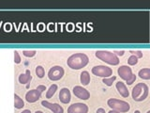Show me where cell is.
<instances>
[{"instance_id": "obj_1", "label": "cell", "mask_w": 150, "mask_h": 113, "mask_svg": "<svg viewBox=\"0 0 150 113\" xmlns=\"http://www.w3.org/2000/svg\"><path fill=\"white\" fill-rule=\"evenodd\" d=\"M89 62L88 56L83 53H76L69 56L67 60V64L72 70H80L84 68Z\"/></svg>"}, {"instance_id": "obj_2", "label": "cell", "mask_w": 150, "mask_h": 113, "mask_svg": "<svg viewBox=\"0 0 150 113\" xmlns=\"http://www.w3.org/2000/svg\"><path fill=\"white\" fill-rule=\"evenodd\" d=\"M132 99L136 102H142L148 96V86L145 83H138L135 85L131 92Z\"/></svg>"}, {"instance_id": "obj_3", "label": "cell", "mask_w": 150, "mask_h": 113, "mask_svg": "<svg viewBox=\"0 0 150 113\" xmlns=\"http://www.w3.org/2000/svg\"><path fill=\"white\" fill-rule=\"evenodd\" d=\"M96 56L100 60L104 61L105 63L110 65H118L119 64V58L116 56L114 53L107 50H98L95 53Z\"/></svg>"}, {"instance_id": "obj_4", "label": "cell", "mask_w": 150, "mask_h": 113, "mask_svg": "<svg viewBox=\"0 0 150 113\" xmlns=\"http://www.w3.org/2000/svg\"><path fill=\"white\" fill-rule=\"evenodd\" d=\"M107 104H108V106L112 108V110L118 111L120 113L128 112L130 109V105L128 102L118 100V99H115V98H110L109 100L107 101Z\"/></svg>"}, {"instance_id": "obj_5", "label": "cell", "mask_w": 150, "mask_h": 113, "mask_svg": "<svg viewBox=\"0 0 150 113\" xmlns=\"http://www.w3.org/2000/svg\"><path fill=\"white\" fill-rule=\"evenodd\" d=\"M44 91H46V88L43 85H40L39 87L35 89H31V91L27 92L25 94V100L28 103H35L40 98L41 93Z\"/></svg>"}, {"instance_id": "obj_6", "label": "cell", "mask_w": 150, "mask_h": 113, "mask_svg": "<svg viewBox=\"0 0 150 113\" xmlns=\"http://www.w3.org/2000/svg\"><path fill=\"white\" fill-rule=\"evenodd\" d=\"M92 73L93 74L97 75V77L107 78L110 77L112 74V70L110 67H107V66L104 65H97L92 68Z\"/></svg>"}, {"instance_id": "obj_7", "label": "cell", "mask_w": 150, "mask_h": 113, "mask_svg": "<svg viewBox=\"0 0 150 113\" xmlns=\"http://www.w3.org/2000/svg\"><path fill=\"white\" fill-rule=\"evenodd\" d=\"M65 71L62 66H53L48 72V77L52 81H57L64 77Z\"/></svg>"}, {"instance_id": "obj_8", "label": "cell", "mask_w": 150, "mask_h": 113, "mask_svg": "<svg viewBox=\"0 0 150 113\" xmlns=\"http://www.w3.org/2000/svg\"><path fill=\"white\" fill-rule=\"evenodd\" d=\"M117 74H118V75L122 79L126 80V81L129 80L133 75L132 70H131V68L129 67V66H127V65L120 66V67L118 68V70H117Z\"/></svg>"}, {"instance_id": "obj_9", "label": "cell", "mask_w": 150, "mask_h": 113, "mask_svg": "<svg viewBox=\"0 0 150 113\" xmlns=\"http://www.w3.org/2000/svg\"><path fill=\"white\" fill-rule=\"evenodd\" d=\"M88 107L83 103H74L68 108V113H87Z\"/></svg>"}, {"instance_id": "obj_10", "label": "cell", "mask_w": 150, "mask_h": 113, "mask_svg": "<svg viewBox=\"0 0 150 113\" xmlns=\"http://www.w3.org/2000/svg\"><path fill=\"white\" fill-rule=\"evenodd\" d=\"M73 93L75 96L82 100H88L90 98V92L81 86H75L73 88Z\"/></svg>"}, {"instance_id": "obj_11", "label": "cell", "mask_w": 150, "mask_h": 113, "mask_svg": "<svg viewBox=\"0 0 150 113\" xmlns=\"http://www.w3.org/2000/svg\"><path fill=\"white\" fill-rule=\"evenodd\" d=\"M41 106H43L44 107L48 108V109L52 110L54 113H64L63 107L60 105L56 103H50L48 101H42L41 102Z\"/></svg>"}, {"instance_id": "obj_12", "label": "cell", "mask_w": 150, "mask_h": 113, "mask_svg": "<svg viewBox=\"0 0 150 113\" xmlns=\"http://www.w3.org/2000/svg\"><path fill=\"white\" fill-rule=\"evenodd\" d=\"M71 99V94L68 88H63L60 89L59 92V100L63 104H69Z\"/></svg>"}, {"instance_id": "obj_13", "label": "cell", "mask_w": 150, "mask_h": 113, "mask_svg": "<svg viewBox=\"0 0 150 113\" xmlns=\"http://www.w3.org/2000/svg\"><path fill=\"white\" fill-rule=\"evenodd\" d=\"M115 88H116V89H117V92H119V94L121 96H123V97H129V91H128V88H127V86L126 85L123 83V82H121V81H119V82H117L116 84H115Z\"/></svg>"}, {"instance_id": "obj_14", "label": "cell", "mask_w": 150, "mask_h": 113, "mask_svg": "<svg viewBox=\"0 0 150 113\" xmlns=\"http://www.w3.org/2000/svg\"><path fill=\"white\" fill-rule=\"evenodd\" d=\"M32 79V75L30 70H26L25 74H21L19 75V82L21 84H27Z\"/></svg>"}, {"instance_id": "obj_15", "label": "cell", "mask_w": 150, "mask_h": 113, "mask_svg": "<svg viewBox=\"0 0 150 113\" xmlns=\"http://www.w3.org/2000/svg\"><path fill=\"white\" fill-rule=\"evenodd\" d=\"M80 80H81V83L83 84V86H87L90 82V74L87 72V71H83L82 72L81 75H80Z\"/></svg>"}, {"instance_id": "obj_16", "label": "cell", "mask_w": 150, "mask_h": 113, "mask_svg": "<svg viewBox=\"0 0 150 113\" xmlns=\"http://www.w3.org/2000/svg\"><path fill=\"white\" fill-rule=\"evenodd\" d=\"M138 75H139V77L142 79H145V80L150 79V69L149 68L141 69L138 73Z\"/></svg>"}, {"instance_id": "obj_17", "label": "cell", "mask_w": 150, "mask_h": 113, "mask_svg": "<svg viewBox=\"0 0 150 113\" xmlns=\"http://www.w3.org/2000/svg\"><path fill=\"white\" fill-rule=\"evenodd\" d=\"M14 107L16 109H21L25 107V103H23V99L19 97L17 94H14Z\"/></svg>"}, {"instance_id": "obj_18", "label": "cell", "mask_w": 150, "mask_h": 113, "mask_svg": "<svg viewBox=\"0 0 150 113\" xmlns=\"http://www.w3.org/2000/svg\"><path fill=\"white\" fill-rule=\"evenodd\" d=\"M57 85L56 84H53V85H51L50 88L48 89V91L46 92V98H52L54 95V93L56 92V91H57Z\"/></svg>"}, {"instance_id": "obj_19", "label": "cell", "mask_w": 150, "mask_h": 113, "mask_svg": "<svg viewBox=\"0 0 150 113\" xmlns=\"http://www.w3.org/2000/svg\"><path fill=\"white\" fill-rule=\"evenodd\" d=\"M35 72H36V74L38 75V77H40V78L44 77V75H45V70H44L43 67H42V66H40V65L37 66Z\"/></svg>"}, {"instance_id": "obj_20", "label": "cell", "mask_w": 150, "mask_h": 113, "mask_svg": "<svg viewBox=\"0 0 150 113\" xmlns=\"http://www.w3.org/2000/svg\"><path fill=\"white\" fill-rule=\"evenodd\" d=\"M116 79V77H107V78H103L102 79V82L104 83L106 86H108V87H110V86H112V83H114V81Z\"/></svg>"}, {"instance_id": "obj_21", "label": "cell", "mask_w": 150, "mask_h": 113, "mask_svg": "<svg viewBox=\"0 0 150 113\" xmlns=\"http://www.w3.org/2000/svg\"><path fill=\"white\" fill-rule=\"evenodd\" d=\"M37 54L36 50H23V55L26 56V58H32Z\"/></svg>"}, {"instance_id": "obj_22", "label": "cell", "mask_w": 150, "mask_h": 113, "mask_svg": "<svg viewBox=\"0 0 150 113\" xmlns=\"http://www.w3.org/2000/svg\"><path fill=\"white\" fill-rule=\"evenodd\" d=\"M128 63H129V65H136L138 63V59L136 58L135 56L131 55L128 59Z\"/></svg>"}, {"instance_id": "obj_23", "label": "cell", "mask_w": 150, "mask_h": 113, "mask_svg": "<svg viewBox=\"0 0 150 113\" xmlns=\"http://www.w3.org/2000/svg\"><path fill=\"white\" fill-rule=\"evenodd\" d=\"M129 53H131V55H133L135 56L137 59H141V58H143V52L142 51H140V50H130L129 51Z\"/></svg>"}, {"instance_id": "obj_24", "label": "cell", "mask_w": 150, "mask_h": 113, "mask_svg": "<svg viewBox=\"0 0 150 113\" xmlns=\"http://www.w3.org/2000/svg\"><path fill=\"white\" fill-rule=\"evenodd\" d=\"M21 56L19 55L18 53V51L15 50L14 51V62H15L16 64H19V63H21Z\"/></svg>"}, {"instance_id": "obj_25", "label": "cell", "mask_w": 150, "mask_h": 113, "mask_svg": "<svg viewBox=\"0 0 150 113\" xmlns=\"http://www.w3.org/2000/svg\"><path fill=\"white\" fill-rule=\"evenodd\" d=\"M114 54H115L116 56H124L125 51H124V50H115V51H114Z\"/></svg>"}, {"instance_id": "obj_26", "label": "cell", "mask_w": 150, "mask_h": 113, "mask_svg": "<svg viewBox=\"0 0 150 113\" xmlns=\"http://www.w3.org/2000/svg\"><path fill=\"white\" fill-rule=\"evenodd\" d=\"M135 80H136V75L133 74V75H132V77H131L129 80H128V81H127V84H128V85H131L132 83L135 82Z\"/></svg>"}, {"instance_id": "obj_27", "label": "cell", "mask_w": 150, "mask_h": 113, "mask_svg": "<svg viewBox=\"0 0 150 113\" xmlns=\"http://www.w3.org/2000/svg\"><path fill=\"white\" fill-rule=\"evenodd\" d=\"M96 113H105V109H103V108H98V109L96 111Z\"/></svg>"}, {"instance_id": "obj_28", "label": "cell", "mask_w": 150, "mask_h": 113, "mask_svg": "<svg viewBox=\"0 0 150 113\" xmlns=\"http://www.w3.org/2000/svg\"><path fill=\"white\" fill-rule=\"evenodd\" d=\"M21 113H31V111L29 109H25V110H23V112Z\"/></svg>"}, {"instance_id": "obj_29", "label": "cell", "mask_w": 150, "mask_h": 113, "mask_svg": "<svg viewBox=\"0 0 150 113\" xmlns=\"http://www.w3.org/2000/svg\"><path fill=\"white\" fill-rule=\"evenodd\" d=\"M108 113H120V112H118V111H115V110H110Z\"/></svg>"}, {"instance_id": "obj_30", "label": "cell", "mask_w": 150, "mask_h": 113, "mask_svg": "<svg viewBox=\"0 0 150 113\" xmlns=\"http://www.w3.org/2000/svg\"><path fill=\"white\" fill-rule=\"evenodd\" d=\"M35 113H44V112H42V111H40V110H37Z\"/></svg>"}, {"instance_id": "obj_31", "label": "cell", "mask_w": 150, "mask_h": 113, "mask_svg": "<svg viewBox=\"0 0 150 113\" xmlns=\"http://www.w3.org/2000/svg\"><path fill=\"white\" fill-rule=\"evenodd\" d=\"M134 113H141V112H140L139 110H135V111H134Z\"/></svg>"}, {"instance_id": "obj_32", "label": "cell", "mask_w": 150, "mask_h": 113, "mask_svg": "<svg viewBox=\"0 0 150 113\" xmlns=\"http://www.w3.org/2000/svg\"><path fill=\"white\" fill-rule=\"evenodd\" d=\"M146 113H150V111H147V112H146Z\"/></svg>"}]
</instances>
